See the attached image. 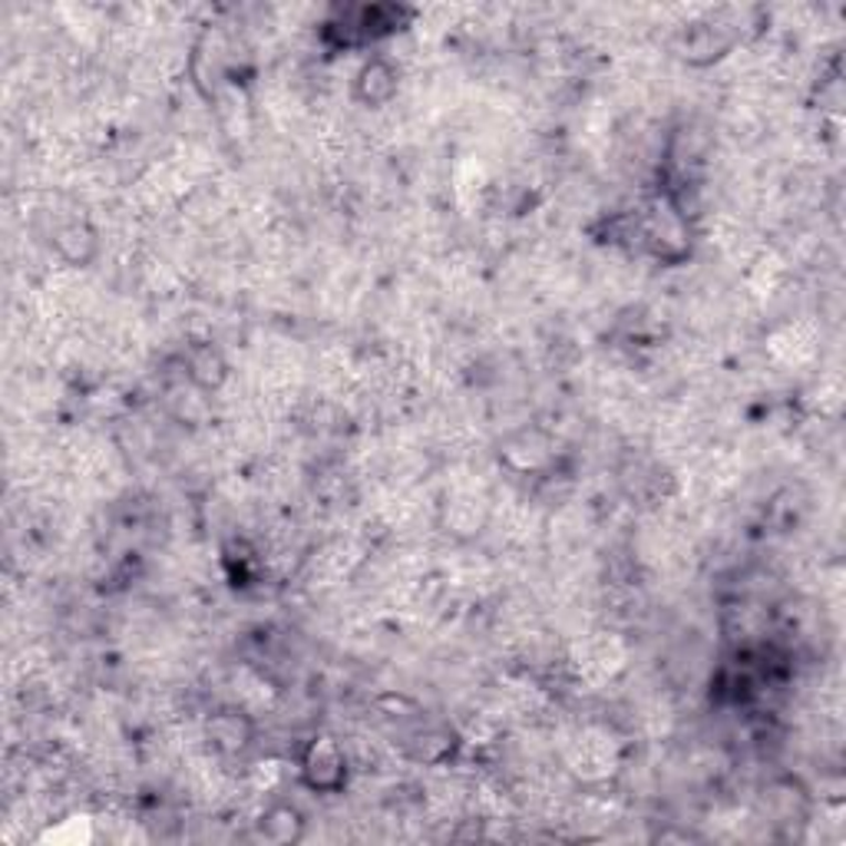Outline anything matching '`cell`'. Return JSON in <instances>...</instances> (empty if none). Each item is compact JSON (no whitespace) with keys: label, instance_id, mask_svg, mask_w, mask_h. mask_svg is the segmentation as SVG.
<instances>
[{"label":"cell","instance_id":"cell-1","mask_svg":"<svg viewBox=\"0 0 846 846\" xmlns=\"http://www.w3.org/2000/svg\"><path fill=\"white\" fill-rule=\"evenodd\" d=\"M301 777L314 794H341L348 784V757L331 737H314L301 757Z\"/></svg>","mask_w":846,"mask_h":846},{"label":"cell","instance_id":"cell-2","mask_svg":"<svg viewBox=\"0 0 846 846\" xmlns=\"http://www.w3.org/2000/svg\"><path fill=\"white\" fill-rule=\"evenodd\" d=\"M258 837L268 844H298L305 837V817L291 804H275L258 821Z\"/></svg>","mask_w":846,"mask_h":846},{"label":"cell","instance_id":"cell-3","mask_svg":"<svg viewBox=\"0 0 846 846\" xmlns=\"http://www.w3.org/2000/svg\"><path fill=\"white\" fill-rule=\"evenodd\" d=\"M209 741L218 751L235 754V751H241V747L251 741V731H248V724H245L235 711H221V714L212 718Z\"/></svg>","mask_w":846,"mask_h":846}]
</instances>
